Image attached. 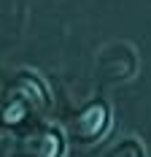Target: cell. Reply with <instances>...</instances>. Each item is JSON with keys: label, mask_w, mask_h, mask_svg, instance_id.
<instances>
[{"label": "cell", "mask_w": 151, "mask_h": 157, "mask_svg": "<svg viewBox=\"0 0 151 157\" xmlns=\"http://www.w3.org/2000/svg\"><path fill=\"white\" fill-rule=\"evenodd\" d=\"M103 125H105V109H103V106H89V109L81 114L78 130H81L87 138H92V136H97V133L103 130Z\"/></svg>", "instance_id": "6da1fadb"}, {"label": "cell", "mask_w": 151, "mask_h": 157, "mask_svg": "<svg viewBox=\"0 0 151 157\" xmlns=\"http://www.w3.org/2000/svg\"><path fill=\"white\" fill-rule=\"evenodd\" d=\"M22 117H24V106L22 103H14V106H8L6 109V122H22Z\"/></svg>", "instance_id": "7a4b0ae2"}, {"label": "cell", "mask_w": 151, "mask_h": 157, "mask_svg": "<svg viewBox=\"0 0 151 157\" xmlns=\"http://www.w3.org/2000/svg\"><path fill=\"white\" fill-rule=\"evenodd\" d=\"M57 155V138L54 136H46V152H43V157H54Z\"/></svg>", "instance_id": "3957f363"}]
</instances>
